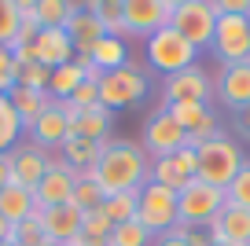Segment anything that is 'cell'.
Masks as SVG:
<instances>
[{
  "label": "cell",
  "mask_w": 250,
  "mask_h": 246,
  "mask_svg": "<svg viewBox=\"0 0 250 246\" xmlns=\"http://www.w3.org/2000/svg\"><path fill=\"white\" fill-rule=\"evenodd\" d=\"M70 246H81V243H78V239H74V243H70Z\"/></svg>",
  "instance_id": "obj_47"
},
{
  "label": "cell",
  "mask_w": 250,
  "mask_h": 246,
  "mask_svg": "<svg viewBox=\"0 0 250 246\" xmlns=\"http://www.w3.org/2000/svg\"><path fill=\"white\" fill-rule=\"evenodd\" d=\"M11 184V158L8 154H0V191Z\"/></svg>",
  "instance_id": "obj_42"
},
{
  "label": "cell",
  "mask_w": 250,
  "mask_h": 246,
  "mask_svg": "<svg viewBox=\"0 0 250 246\" xmlns=\"http://www.w3.org/2000/svg\"><path fill=\"white\" fill-rule=\"evenodd\" d=\"M100 154H103V144H92V140H81V136H70L59 147V158L66 162L74 173L96 169V165H100Z\"/></svg>",
  "instance_id": "obj_24"
},
{
  "label": "cell",
  "mask_w": 250,
  "mask_h": 246,
  "mask_svg": "<svg viewBox=\"0 0 250 246\" xmlns=\"http://www.w3.org/2000/svg\"><path fill=\"white\" fill-rule=\"evenodd\" d=\"M213 96H217V103L228 107V110L250 107V62L221 66V74L213 77Z\"/></svg>",
  "instance_id": "obj_16"
},
{
  "label": "cell",
  "mask_w": 250,
  "mask_h": 246,
  "mask_svg": "<svg viewBox=\"0 0 250 246\" xmlns=\"http://www.w3.org/2000/svg\"><path fill=\"white\" fill-rule=\"evenodd\" d=\"M8 158H11V184L26 187V191H33V187L41 184V177L48 173V151H41L30 140H26V144L19 140L8 151Z\"/></svg>",
  "instance_id": "obj_14"
},
{
  "label": "cell",
  "mask_w": 250,
  "mask_h": 246,
  "mask_svg": "<svg viewBox=\"0 0 250 246\" xmlns=\"http://www.w3.org/2000/svg\"><path fill=\"white\" fill-rule=\"evenodd\" d=\"M243 162H247V158H243L239 140L217 132L213 140H206V144L199 147V173H195V180H203V184L225 191V187L235 180V173L243 169Z\"/></svg>",
  "instance_id": "obj_2"
},
{
  "label": "cell",
  "mask_w": 250,
  "mask_h": 246,
  "mask_svg": "<svg viewBox=\"0 0 250 246\" xmlns=\"http://www.w3.org/2000/svg\"><path fill=\"white\" fill-rule=\"evenodd\" d=\"M62 30L70 33V41H74V52L78 55H88L96 48V41L103 37V30H100V22H96V15L88 8H81V4H74V11H70V19H66V26Z\"/></svg>",
  "instance_id": "obj_21"
},
{
  "label": "cell",
  "mask_w": 250,
  "mask_h": 246,
  "mask_svg": "<svg viewBox=\"0 0 250 246\" xmlns=\"http://www.w3.org/2000/svg\"><path fill=\"white\" fill-rule=\"evenodd\" d=\"M66 136H70V118L59 110V103L52 100V107L44 110V114L37 118V125L30 129V144H37L41 151L55 154L62 144H66Z\"/></svg>",
  "instance_id": "obj_18"
},
{
  "label": "cell",
  "mask_w": 250,
  "mask_h": 246,
  "mask_svg": "<svg viewBox=\"0 0 250 246\" xmlns=\"http://www.w3.org/2000/svg\"><path fill=\"white\" fill-rule=\"evenodd\" d=\"M173 4L177 0H122V15H125V30L129 37H144L166 30L173 19Z\"/></svg>",
  "instance_id": "obj_11"
},
{
  "label": "cell",
  "mask_w": 250,
  "mask_h": 246,
  "mask_svg": "<svg viewBox=\"0 0 250 246\" xmlns=\"http://www.w3.org/2000/svg\"><path fill=\"white\" fill-rule=\"evenodd\" d=\"M85 8L96 15L103 37H118V41L129 37V30H125V15H122V0H96V4H85Z\"/></svg>",
  "instance_id": "obj_27"
},
{
  "label": "cell",
  "mask_w": 250,
  "mask_h": 246,
  "mask_svg": "<svg viewBox=\"0 0 250 246\" xmlns=\"http://www.w3.org/2000/svg\"><path fill=\"white\" fill-rule=\"evenodd\" d=\"M37 30H41V26H33V22H22V26H19V33L11 37V44H8V48H30L33 41H37Z\"/></svg>",
  "instance_id": "obj_40"
},
{
  "label": "cell",
  "mask_w": 250,
  "mask_h": 246,
  "mask_svg": "<svg viewBox=\"0 0 250 246\" xmlns=\"http://www.w3.org/2000/svg\"><path fill=\"white\" fill-rule=\"evenodd\" d=\"M81 81H85V70L78 66V59L66 62V66H55V70H52V81H48V96H52L55 103L70 100V96L78 92Z\"/></svg>",
  "instance_id": "obj_28"
},
{
  "label": "cell",
  "mask_w": 250,
  "mask_h": 246,
  "mask_svg": "<svg viewBox=\"0 0 250 246\" xmlns=\"http://www.w3.org/2000/svg\"><path fill=\"white\" fill-rule=\"evenodd\" d=\"M136 206H140V191H118V195H107L100 209L107 213L110 224H125L136 217Z\"/></svg>",
  "instance_id": "obj_29"
},
{
  "label": "cell",
  "mask_w": 250,
  "mask_h": 246,
  "mask_svg": "<svg viewBox=\"0 0 250 246\" xmlns=\"http://www.w3.org/2000/svg\"><path fill=\"white\" fill-rule=\"evenodd\" d=\"M136 221L151 231V235H166V231L177 224V191L162 184H144L140 187V206H136Z\"/></svg>",
  "instance_id": "obj_8"
},
{
  "label": "cell",
  "mask_w": 250,
  "mask_h": 246,
  "mask_svg": "<svg viewBox=\"0 0 250 246\" xmlns=\"http://www.w3.org/2000/svg\"><path fill=\"white\" fill-rule=\"evenodd\" d=\"M96 180L107 195L118 191H140L151 180V158L144 154V147L129 144V140H107L96 165Z\"/></svg>",
  "instance_id": "obj_1"
},
{
  "label": "cell",
  "mask_w": 250,
  "mask_h": 246,
  "mask_svg": "<svg viewBox=\"0 0 250 246\" xmlns=\"http://www.w3.org/2000/svg\"><path fill=\"white\" fill-rule=\"evenodd\" d=\"M110 125H114V110H107L103 103L81 110L78 118L70 122V136H81V140H92V144H107L110 140ZM66 136V140H70Z\"/></svg>",
  "instance_id": "obj_20"
},
{
  "label": "cell",
  "mask_w": 250,
  "mask_h": 246,
  "mask_svg": "<svg viewBox=\"0 0 250 246\" xmlns=\"http://www.w3.org/2000/svg\"><path fill=\"white\" fill-rule=\"evenodd\" d=\"M232 129L239 132L243 140H250V107H243V110H235V114H232Z\"/></svg>",
  "instance_id": "obj_41"
},
{
  "label": "cell",
  "mask_w": 250,
  "mask_h": 246,
  "mask_svg": "<svg viewBox=\"0 0 250 246\" xmlns=\"http://www.w3.org/2000/svg\"><path fill=\"white\" fill-rule=\"evenodd\" d=\"M15 81H19V62L8 44H0V96H8L15 88Z\"/></svg>",
  "instance_id": "obj_38"
},
{
  "label": "cell",
  "mask_w": 250,
  "mask_h": 246,
  "mask_svg": "<svg viewBox=\"0 0 250 246\" xmlns=\"http://www.w3.org/2000/svg\"><path fill=\"white\" fill-rule=\"evenodd\" d=\"M48 81H52V70L41 66V62H30V66H19V81L15 85L33 88V92H48Z\"/></svg>",
  "instance_id": "obj_36"
},
{
  "label": "cell",
  "mask_w": 250,
  "mask_h": 246,
  "mask_svg": "<svg viewBox=\"0 0 250 246\" xmlns=\"http://www.w3.org/2000/svg\"><path fill=\"white\" fill-rule=\"evenodd\" d=\"M33 48H37V62H41V66H48V70L66 66V62H74V55H78L66 30H37Z\"/></svg>",
  "instance_id": "obj_19"
},
{
  "label": "cell",
  "mask_w": 250,
  "mask_h": 246,
  "mask_svg": "<svg viewBox=\"0 0 250 246\" xmlns=\"http://www.w3.org/2000/svg\"><path fill=\"white\" fill-rule=\"evenodd\" d=\"M74 11V0H37V26L41 30H62Z\"/></svg>",
  "instance_id": "obj_30"
},
{
  "label": "cell",
  "mask_w": 250,
  "mask_h": 246,
  "mask_svg": "<svg viewBox=\"0 0 250 246\" xmlns=\"http://www.w3.org/2000/svg\"><path fill=\"white\" fill-rule=\"evenodd\" d=\"M151 184H162V187H169V191H184L188 177L173 165V158H155L151 162Z\"/></svg>",
  "instance_id": "obj_33"
},
{
  "label": "cell",
  "mask_w": 250,
  "mask_h": 246,
  "mask_svg": "<svg viewBox=\"0 0 250 246\" xmlns=\"http://www.w3.org/2000/svg\"><path fill=\"white\" fill-rule=\"evenodd\" d=\"M169 158H173V165H177L188 180H195V173H199V151L195 147H180V151L169 154Z\"/></svg>",
  "instance_id": "obj_39"
},
{
  "label": "cell",
  "mask_w": 250,
  "mask_h": 246,
  "mask_svg": "<svg viewBox=\"0 0 250 246\" xmlns=\"http://www.w3.org/2000/svg\"><path fill=\"white\" fill-rule=\"evenodd\" d=\"M147 96V70L125 62L122 70H110V74L100 77V103L107 110H122V107H133Z\"/></svg>",
  "instance_id": "obj_6"
},
{
  "label": "cell",
  "mask_w": 250,
  "mask_h": 246,
  "mask_svg": "<svg viewBox=\"0 0 250 246\" xmlns=\"http://www.w3.org/2000/svg\"><path fill=\"white\" fill-rule=\"evenodd\" d=\"M210 52L221 59V66L250 62V19L247 15H217Z\"/></svg>",
  "instance_id": "obj_7"
},
{
  "label": "cell",
  "mask_w": 250,
  "mask_h": 246,
  "mask_svg": "<svg viewBox=\"0 0 250 246\" xmlns=\"http://www.w3.org/2000/svg\"><path fill=\"white\" fill-rule=\"evenodd\" d=\"M144 55H147V66L158 70L162 77L180 74V70H188V66H195V59H199V52L188 44V41L180 37L173 26H166V30L151 33V37H147V48H144Z\"/></svg>",
  "instance_id": "obj_4"
},
{
  "label": "cell",
  "mask_w": 250,
  "mask_h": 246,
  "mask_svg": "<svg viewBox=\"0 0 250 246\" xmlns=\"http://www.w3.org/2000/svg\"><path fill=\"white\" fill-rule=\"evenodd\" d=\"M88 59H92V66L100 70V74H110V70H122L125 62H129V48L118 37H100L96 48L88 52Z\"/></svg>",
  "instance_id": "obj_26"
},
{
  "label": "cell",
  "mask_w": 250,
  "mask_h": 246,
  "mask_svg": "<svg viewBox=\"0 0 250 246\" xmlns=\"http://www.w3.org/2000/svg\"><path fill=\"white\" fill-rule=\"evenodd\" d=\"M74 195V169L59 154H48V173L41 177V184L33 187V202L37 209H48V206H66Z\"/></svg>",
  "instance_id": "obj_13"
},
{
  "label": "cell",
  "mask_w": 250,
  "mask_h": 246,
  "mask_svg": "<svg viewBox=\"0 0 250 246\" xmlns=\"http://www.w3.org/2000/svg\"><path fill=\"white\" fill-rule=\"evenodd\" d=\"M37 221L44 228V239L48 243H59V246H70L74 239L81 235V209L78 206H48V209H37Z\"/></svg>",
  "instance_id": "obj_17"
},
{
  "label": "cell",
  "mask_w": 250,
  "mask_h": 246,
  "mask_svg": "<svg viewBox=\"0 0 250 246\" xmlns=\"http://www.w3.org/2000/svg\"><path fill=\"white\" fill-rule=\"evenodd\" d=\"M103 199H107V191L100 187V180H96V169H85V173H74V195H70V206H78L81 213H88V209H100Z\"/></svg>",
  "instance_id": "obj_25"
},
{
  "label": "cell",
  "mask_w": 250,
  "mask_h": 246,
  "mask_svg": "<svg viewBox=\"0 0 250 246\" xmlns=\"http://www.w3.org/2000/svg\"><path fill=\"white\" fill-rule=\"evenodd\" d=\"M162 100H166V107H177V103H210L213 100V77L199 62L180 70V74H169L162 81Z\"/></svg>",
  "instance_id": "obj_10"
},
{
  "label": "cell",
  "mask_w": 250,
  "mask_h": 246,
  "mask_svg": "<svg viewBox=\"0 0 250 246\" xmlns=\"http://www.w3.org/2000/svg\"><path fill=\"white\" fill-rule=\"evenodd\" d=\"M0 246H15V243H8V239H4V243H0Z\"/></svg>",
  "instance_id": "obj_46"
},
{
  "label": "cell",
  "mask_w": 250,
  "mask_h": 246,
  "mask_svg": "<svg viewBox=\"0 0 250 246\" xmlns=\"http://www.w3.org/2000/svg\"><path fill=\"white\" fill-rule=\"evenodd\" d=\"M206 235L221 246H250V209L225 202V209L206 224Z\"/></svg>",
  "instance_id": "obj_15"
},
{
  "label": "cell",
  "mask_w": 250,
  "mask_h": 246,
  "mask_svg": "<svg viewBox=\"0 0 250 246\" xmlns=\"http://www.w3.org/2000/svg\"><path fill=\"white\" fill-rule=\"evenodd\" d=\"M22 136V122H19L15 107L8 103V96H0V154H8Z\"/></svg>",
  "instance_id": "obj_31"
},
{
  "label": "cell",
  "mask_w": 250,
  "mask_h": 246,
  "mask_svg": "<svg viewBox=\"0 0 250 246\" xmlns=\"http://www.w3.org/2000/svg\"><path fill=\"white\" fill-rule=\"evenodd\" d=\"M151 246H188V239H180V235H173V231H166V235H158Z\"/></svg>",
  "instance_id": "obj_43"
},
{
  "label": "cell",
  "mask_w": 250,
  "mask_h": 246,
  "mask_svg": "<svg viewBox=\"0 0 250 246\" xmlns=\"http://www.w3.org/2000/svg\"><path fill=\"white\" fill-rule=\"evenodd\" d=\"M225 195H228V202H232V206L250 209V158L243 162V169L235 173V180L225 187Z\"/></svg>",
  "instance_id": "obj_35"
},
{
  "label": "cell",
  "mask_w": 250,
  "mask_h": 246,
  "mask_svg": "<svg viewBox=\"0 0 250 246\" xmlns=\"http://www.w3.org/2000/svg\"><path fill=\"white\" fill-rule=\"evenodd\" d=\"M33 213H37L33 191H26V187H19V184H8L0 191V221L4 224H22L26 217H33Z\"/></svg>",
  "instance_id": "obj_23"
},
{
  "label": "cell",
  "mask_w": 250,
  "mask_h": 246,
  "mask_svg": "<svg viewBox=\"0 0 250 246\" xmlns=\"http://www.w3.org/2000/svg\"><path fill=\"white\" fill-rule=\"evenodd\" d=\"M22 19H19V4L15 0H0V44H11V37L19 33Z\"/></svg>",
  "instance_id": "obj_37"
},
{
  "label": "cell",
  "mask_w": 250,
  "mask_h": 246,
  "mask_svg": "<svg viewBox=\"0 0 250 246\" xmlns=\"http://www.w3.org/2000/svg\"><path fill=\"white\" fill-rule=\"evenodd\" d=\"M151 243H155V235H151L136 217L110 228V246H151Z\"/></svg>",
  "instance_id": "obj_32"
},
{
  "label": "cell",
  "mask_w": 250,
  "mask_h": 246,
  "mask_svg": "<svg viewBox=\"0 0 250 246\" xmlns=\"http://www.w3.org/2000/svg\"><path fill=\"white\" fill-rule=\"evenodd\" d=\"M210 246H221V243H210Z\"/></svg>",
  "instance_id": "obj_48"
},
{
  "label": "cell",
  "mask_w": 250,
  "mask_h": 246,
  "mask_svg": "<svg viewBox=\"0 0 250 246\" xmlns=\"http://www.w3.org/2000/svg\"><path fill=\"white\" fill-rule=\"evenodd\" d=\"M8 235H11V224H4V221H0V243H4Z\"/></svg>",
  "instance_id": "obj_44"
},
{
  "label": "cell",
  "mask_w": 250,
  "mask_h": 246,
  "mask_svg": "<svg viewBox=\"0 0 250 246\" xmlns=\"http://www.w3.org/2000/svg\"><path fill=\"white\" fill-rule=\"evenodd\" d=\"M184 147V129L169 118V110H155V114L144 122V154L151 162L155 158H169Z\"/></svg>",
  "instance_id": "obj_12"
},
{
  "label": "cell",
  "mask_w": 250,
  "mask_h": 246,
  "mask_svg": "<svg viewBox=\"0 0 250 246\" xmlns=\"http://www.w3.org/2000/svg\"><path fill=\"white\" fill-rule=\"evenodd\" d=\"M225 202H228V195L221 187H210L203 180H188L184 191H177V221L199 231L225 209Z\"/></svg>",
  "instance_id": "obj_5"
},
{
  "label": "cell",
  "mask_w": 250,
  "mask_h": 246,
  "mask_svg": "<svg viewBox=\"0 0 250 246\" xmlns=\"http://www.w3.org/2000/svg\"><path fill=\"white\" fill-rule=\"evenodd\" d=\"M169 118L184 129V147H203L206 140H213L221 132V122H217V110L210 103H177V107H166Z\"/></svg>",
  "instance_id": "obj_9"
},
{
  "label": "cell",
  "mask_w": 250,
  "mask_h": 246,
  "mask_svg": "<svg viewBox=\"0 0 250 246\" xmlns=\"http://www.w3.org/2000/svg\"><path fill=\"white\" fill-rule=\"evenodd\" d=\"M169 26L188 41V44L203 52L213 44V30H217V11H213V0H177L173 4V19Z\"/></svg>",
  "instance_id": "obj_3"
},
{
  "label": "cell",
  "mask_w": 250,
  "mask_h": 246,
  "mask_svg": "<svg viewBox=\"0 0 250 246\" xmlns=\"http://www.w3.org/2000/svg\"><path fill=\"white\" fill-rule=\"evenodd\" d=\"M41 246H59V243H48V239H44V243H41Z\"/></svg>",
  "instance_id": "obj_45"
},
{
  "label": "cell",
  "mask_w": 250,
  "mask_h": 246,
  "mask_svg": "<svg viewBox=\"0 0 250 246\" xmlns=\"http://www.w3.org/2000/svg\"><path fill=\"white\" fill-rule=\"evenodd\" d=\"M8 243H15V246H41V243H44V228H41L37 213H33V217H26L22 224H11Z\"/></svg>",
  "instance_id": "obj_34"
},
{
  "label": "cell",
  "mask_w": 250,
  "mask_h": 246,
  "mask_svg": "<svg viewBox=\"0 0 250 246\" xmlns=\"http://www.w3.org/2000/svg\"><path fill=\"white\" fill-rule=\"evenodd\" d=\"M8 103L15 107L19 122H22V132H30L33 125H37V118L44 114L48 107H52V96H48V92H33V88L15 85V88L8 92Z\"/></svg>",
  "instance_id": "obj_22"
}]
</instances>
